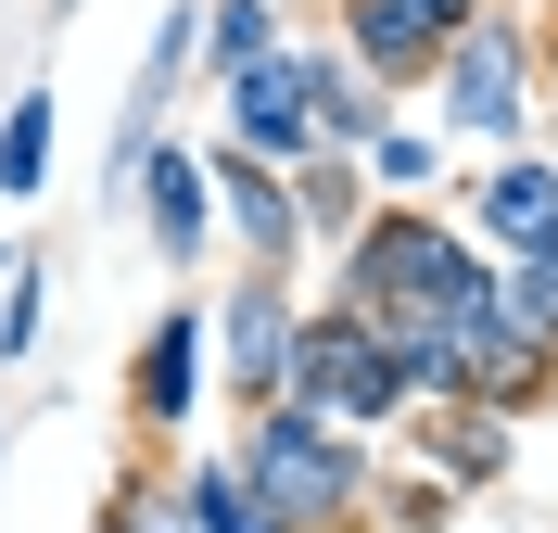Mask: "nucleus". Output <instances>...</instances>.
Returning <instances> with one entry per match:
<instances>
[{
	"instance_id": "nucleus-7",
	"label": "nucleus",
	"mask_w": 558,
	"mask_h": 533,
	"mask_svg": "<svg viewBox=\"0 0 558 533\" xmlns=\"http://www.w3.org/2000/svg\"><path fill=\"white\" fill-rule=\"evenodd\" d=\"M114 204H128V216H140V242H153V254H166V267H178V280H191V267H204V254H216V191H204V128H191V141H178V128H153Z\"/></svg>"
},
{
	"instance_id": "nucleus-14",
	"label": "nucleus",
	"mask_w": 558,
	"mask_h": 533,
	"mask_svg": "<svg viewBox=\"0 0 558 533\" xmlns=\"http://www.w3.org/2000/svg\"><path fill=\"white\" fill-rule=\"evenodd\" d=\"M292 216H305V254H343L355 216H368V166L355 153H305L292 166Z\"/></svg>"
},
{
	"instance_id": "nucleus-25",
	"label": "nucleus",
	"mask_w": 558,
	"mask_h": 533,
	"mask_svg": "<svg viewBox=\"0 0 558 533\" xmlns=\"http://www.w3.org/2000/svg\"><path fill=\"white\" fill-rule=\"evenodd\" d=\"M51 13H76V0H51Z\"/></svg>"
},
{
	"instance_id": "nucleus-8",
	"label": "nucleus",
	"mask_w": 558,
	"mask_h": 533,
	"mask_svg": "<svg viewBox=\"0 0 558 533\" xmlns=\"http://www.w3.org/2000/svg\"><path fill=\"white\" fill-rule=\"evenodd\" d=\"M483 0H330V38H343V64H368L393 89V102H418L432 89V64H445V38L470 26Z\"/></svg>"
},
{
	"instance_id": "nucleus-2",
	"label": "nucleus",
	"mask_w": 558,
	"mask_h": 533,
	"mask_svg": "<svg viewBox=\"0 0 558 533\" xmlns=\"http://www.w3.org/2000/svg\"><path fill=\"white\" fill-rule=\"evenodd\" d=\"M432 128H445V153H521L533 141V13H508V0H483L470 26L445 38V64H432Z\"/></svg>"
},
{
	"instance_id": "nucleus-13",
	"label": "nucleus",
	"mask_w": 558,
	"mask_h": 533,
	"mask_svg": "<svg viewBox=\"0 0 558 533\" xmlns=\"http://www.w3.org/2000/svg\"><path fill=\"white\" fill-rule=\"evenodd\" d=\"M355 166H368V204H445L457 153H445V128H432V114H407V102H393L381 128L355 141Z\"/></svg>"
},
{
	"instance_id": "nucleus-15",
	"label": "nucleus",
	"mask_w": 558,
	"mask_h": 533,
	"mask_svg": "<svg viewBox=\"0 0 558 533\" xmlns=\"http://www.w3.org/2000/svg\"><path fill=\"white\" fill-rule=\"evenodd\" d=\"M381 114H393V89H381L368 64H343V38L317 26V153H355Z\"/></svg>"
},
{
	"instance_id": "nucleus-26",
	"label": "nucleus",
	"mask_w": 558,
	"mask_h": 533,
	"mask_svg": "<svg viewBox=\"0 0 558 533\" xmlns=\"http://www.w3.org/2000/svg\"><path fill=\"white\" fill-rule=\"evenodd\" d=\"M0 445H13V432H0Z\"/></svg>"
},
{
	"instance_id": "nucleus-11",
	"label": "nucleus",
	"mask_w": 558,
	"mask_h": 533,
	"mask_svg": "<svg viewBox=\"0 0 558 533\" xmlns=\"http://www.w3.org/2000/svg\"><path fill=\"white\" fill-rule=\"evenodd\" d=\"M393 432H418L407 458L445 483V496H495L508 483V458H521V420L508 407H470V393H432V407H407Z\"/></svg>"
},
{
	"instance_id": "nucleus-18",
	"label": "nucleus",
	"mask_w": 558,
	"mask_h": 533,
	"mask_svg": "<svg viewBox=\"0 0 558 533\" xmlns=\"http://www.w3.org/2000/svg\"><path fill=\"white\" fill-rule=\"evenodd\" d=\"M355 521H381V533H445V521H457V496H445L418 458H381V470H368V508H355Z\"/></svg>"
},
{
	"instance_id": "nucleus-23",
	"label": "nucleus",
	"mask_w": 558,
	"mask_h": 533,
	"mask_svg": "<svg viewBox=\"0 0 558 533\" xmlns=\"http://www.w3.org/2000/svg\"><path fill=\"white\" fill-rule=\"evenodd\" d=\"M533 141L558 153V26H533Z\"/></svg>"
},
{
	"instance_id": "nucleus-10",
	"label": "nucleus",
	"mask_w": 558,
	"mask_h": 533,
	"mask_svg": "<svg viewBox=\"0 0 558 533\" xmlns=\"http://www.w3.org/2000/svg\"><path fill=\"white\" fill-rule=\"evenodd\" d=\"M204 191H216V229L242 267H305V216H292V166H254L204 128Z\"/></svg>"
},
{
	"instance_id": "nucleus-6",
	"label": "nucleus",
	"mask_w": 558,
	"mask_h": 533,
	"mask_svg": "<svg viewBox=\"0 0 558 533\" xmlns=\"http://www.w3.org/2000/svg\"><path fill=\"white\" fill-rule=\"evenodd\" d=\"M292 318H305V292H292V267H242V280L204 305V368L229 407H267L279 393V355H292Z\"/></svg>"
},
{
	"instance_id": "nucleus-5",
	"label": "nucleus",
	"mask_w": 558,
	"mask_h": 533,
	"mask_svg": "<svg viewBox=\"0 0 558 533\" xmlns=\"http://www.w3.org/2000/svg\"><path fill=\"white\" fill-rule=\"evenodd\" d=\"M216 141L254 166H305L317 153V26H279L254 64L216 76Z\"/></svg>"
},
{
	"instance_id": "nucleus-9",
	"label": "nucleus",
	"mask_w": 558,
	"mask_h": 533,
	"mask_svg": "<svg viewBox=\"0 0 558 533\" xmlns=\"http://www.w3.org/2000/svg\"><path fill=\"white\" fill-rule=\"evenodd\" d=\"M457 229L483 254H521V242H558V153L521 141V153H483V166H457Z\"/></svg>"
},
{
	"instance_id": "nucleus-4",
	"label": "nucleus",
	"mask_w": 558,
	"mask_h": 533,
	"mask_svg": "<svg viewBox=\"0 0 558 533\" xmlns=\"http://www.w3.org/2000/svg\"><path fill=\"white\" fill-rule=\"evenodd\" d=\"M470 254H483V242H470L445 204H368V216H355V242L330 254V305L393 318V305H418L445 267H470Z\"/></svg>"
},
{
	"instance_id": "nucleus-17",
	"label": "nucleus",
	"mask_w": 558,
	"mask_h": 533,
	"mask_svg": "<svg viewBox=\"0 0 558 533\" xmlns=\"http://www.w3.org/2000/svg\"><path fill=\"white\" fill-rule=\"evenodd\" d=\"M178 508H191V533H267V508L242 496V470H229V445H191V458H178Z\"/></svg>"
},
{
	"instance_id": "nucleus-24",
	"label": "nucleus",
	"mask_w": 558,
	"mask_h": 533,
	"mask_svg": "<svg viewBox=\"0 0 558 533\" xmlns=\"http://www.w3.org/2000/svg\"><path fill=\"white\" fill-rule=\"evenodd\" d=\"M330 533H381V521H330Z\"/></svg>"
},
{
	"instance_id": "nucleus-12",
	"label": "nucleus",
	"mask_w": 558,
	"mask_h": 533,
	"mask_svg": "<svg viewBox=\"0 0 558 533\" xmlns=\"http://www.w3.org/2000/svg\"><path fill=\"white\" fill-rule=\"evenodd\" d=\"M204 305H166V318L140 330V355H128V420L153 432V445H178V432L204 420Z\"/></svg>"
},
{
	"instance_id": "nucleus-21",
	"label": "nucleus",
	"mask_w": 558,
	"mask_h": 533,
	"mask_svg": "<svg viewBox=\"0 0 558 533\" xmlns=\"http://www.w3.org/2000/svg\"><path fill=\"white\" fill-rule=\"evenodd\" d=\"M279 38V0H204V38H191V64L204 76H229V64H254Z\"/></svg>"
},
{
	"instance_id": "nucleus-16",
	"label": "nucleus",
	"mask_w": 558,
	"mask_h": 533,
	"mask_svg": "<svg viewBox=\"0 0 558 533\" xmlns=\"http://www.w3.org/2000/svg\"><path fill=\"white\" fill-rule=\"evenodd\" d=\"M51 128H64V102H51V76H26V89L0 102V191H13V204H38V178H51Z\"/></svg>"
},
{
	"instance_id": "nucleus-1",
	"label": "nucleus",
	"mask_w": 558,
	"mask_h": 533,
	"mask_svg": "<svg viewBox=\"0 0 558 533\" xmlns=\"http://www.w3.org/2000/svg\"><path fill=\"white\" fill-rule=\"evenodd\" d=\"M229 470H242V496L267 508V533H330L368 508V470H381V445L343 420H317V407H292V393H267V407H242V445H229Z\"/></svg>"
},
{
	"instance_id": "nucleus-20",
	"label": "nucleus",
	"mask_w": 558,
	"mask_h": 533,
	"mask_svg": "<svg viewBox=\"0 0 558 533\" xmlns=\"http://www.w3.org/2000/svg\"><path fill=\"white\" fill-rule=\"evenodd\" d=\"M495 292H508V318H521L533 343L558 355V242H521V254H495Z\"/></svg>"
},
{
	"instance_id": "nucleus-3",
	"label": "nucleus",
	"mask_w": 558,
	"mask_h": 533,
	"mask_svg": "<svg viewBox=\"0 0 558 533\" xmlns=\"http://www.w3.org/2000/svg\"><path fill=\"white\" fill-rule=\"evenodd\" d=\"M279 393H292V407H317V420H343V432H393V420H407V368H393V343L355 318V305H330V292L292 318Z\"/></svg>"
},
{
	"instance_id": "nucleus-22",
	"label": "nucleus",
	"mask_w": 558,
	"mask_h": 533,
	"mask_svg": "<svg viewBox=\"0 0 558 533\" xmlns=\"http://www.w3.org/2000/svg\"><path fill=\"white\" fill-rule=\"evenodd\" d=\"M38 318H51V267L13 254V280H0V368H26V355H38Z\"/></svg>"
},
{
	"instance_id": "nucleus-19",
	"label": "nucleus",
	"mask_w": 558,
	"mask_h": 533,
	"mask_svg": "<svg viewBox=\"0 0 558 533\" xmlns=\"http://www.w3.org/2000/svg\"><path fill=\"white\" fill-rule=\"evenodd\" d=\"M89 533H191V508H178V458L114 470V496H102V521H89Z\"/></svg>"
}]
</instances>
